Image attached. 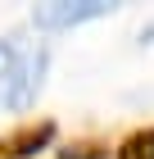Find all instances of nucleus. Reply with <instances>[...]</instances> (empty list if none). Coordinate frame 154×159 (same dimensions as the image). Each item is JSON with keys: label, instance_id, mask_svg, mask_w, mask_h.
<instances>
[{"label": "nucleus", "instance_id": "f257e3e1", "mask_svg": "<svg viewBox=\"0 0 154 159\" xmlns=\"http://www.w3.org/2000/svg\"><path fill=\"white\" fill-rule=\"evenodd\" d=\"M46 77V50L0 41V109H27Z\"/></svg>", "mask_w": 154, "mask_h": 159}, {"label": "nucleus", "instance_id": "f03ea898", "mask_svg": "<svg viewBox=\"0 0 154 159\" xmlns=\"http://www.w3.org/2000/svg\"><path fill=\"white\" fill-rule=\"evenodd\" d=\"M113 14V5L104 0H82V5H41L32 9V23L46 27V32H59V27H77V23H91V18H104Z\"/></svg>", "mask_w": 154, "mask_h": 159}]
</instances>
